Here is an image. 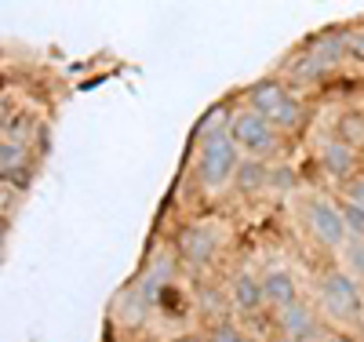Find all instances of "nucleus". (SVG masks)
<instances>
[{"label":"nucleus","instance_id":"nucleus-1","mask_svg":"<svg viewBox=\"0 0 364 342\" xmlns=\"http://www.w3.org/2000/svg\"><path fill=\"white\" fill-rule=\"evenodd\" d=\"M237 168H240V149L230 135V124H211V128L200 132L197 139V157H193V171H197V182L204 190H223L226 182L237 178Z\"/></svg>","mask_w":364,"mask_h":342},{"label":"nucleus","instance_id":"nucleus-2","mask_svg":"<svg viewBox=\"0 0 364 342\" xmlns=\"http://www.w3.org/2000/svg\"><path fill=\"white\" fill-rule=\"evenodd\" d=\"M317 306L324 317L339 321V324H360L364 317L360 288L346 269H324L317 277Z\"/></svg>","mask_w":364,"mask_h":342},{"label":"nucleus","instance_id":"nucleus-3","mask_svg":"<svg viewBox=\"0 0 364 342\" xmlns=\"http://www.w3.org/2000/svg\"><path fill=\"white\" fill-rule=\"evenodd\" d=\"M245 106L252 113H259L262 120H269L281 135L302 124V102L291 95L281 80H259V84H252L248 95H245Z\"/></svg>","mask_w":364,"mask_h":342},{"label":"nucleus","instance_id":"nucleus-4","mask_svg":"<svg viewBox=\"0 0 364 342\" xmlns=\"http://www.w3.org/2000/svg\"><path fill=\"white\" fill-rule=\"evenodd\" d=\"M230 135H233L237 149H245L252 161H262V157H277V153H281V146H284L281 132L273 128L269 120H262L259 113H252L248 106H245V109H237V113L230 117Z\"/></svg>","mask_w":364,"mask_h":342},{"label":"nucleus","instance_id":"nucleus-5","mask_svg":"<svg viewBox=\"0 0 364 342\" xmlns=\"http://www.w3.org/2000/svg\"><path fill=\"white\" fill-rule=\"evenodd\" d=\"M302 223H306V230L314 233V240L321 247H346V240H350L343 208H339V201H331V197L310 193L306 201H302Z\"/></svg>","mask_w":364,"mask_h":342},{"label":"nucleus","instance_id":"nucleus-6","mask_svg":"<svg viewBox=\"0 0 364 342\" xmlns=\"http://www.w3.org/2000/svg\"><path fill=\"white\" fill-rule=\"evenodd\" d=\"M273 324H277L281 338H291V342H321L328 331L321 328V314L310 306V302H291L284 309L273 314Z\"/></svg>","mask_w":364,"mask_h":342},{"label":"nucleus","instance_id":"nucleus-7","mask_svg":"<svg viewBox=\"0 0 364 342\" xmlns=\"http://www.w3.org/2000/svg\"><path fill=\"white\" fill-rule=\"evenodd\" d=\"M175 255L193 269H204L219 255V233L211 226H182L175 237Z\"/></svg>","mask_w":364,"mask_h":342},{"label":"nucleus","instance_id":"nucleus-8","mask_svg":"<svg viewBox=\"0 0 364 342\" xmlns=\"http://www.w3.org/2000/svg\"><path fill=\"white\" fill-rule=\"evenodd\" d=\"M226 295H230V309H233V314H240V317H259L262 309H266L262 281H259L255 273H237L233 281H230V288H226Z\"/></svg>","mask_w":364,"mask_h":342},{"label":"nucleus","instance_id":"nucleus-9","mask_svg":"<svg viewBox=\"0 0 364 342\" xmlns=\"http://www.w3.org/2000/svg\"><path fill=\"white\" fill-rule=\"evenodd\" d=\"M262 299H266V309H284L291 302H299V284H295V277L288 269H266L262 277Z\"/></svg>","mask_w":364,"mask_h":342},{"label":"nucleus","instance_id":"nucleus-10","mask_svg":"<svg viewBox=\"0 0 364 342\" xmlns=\"http://www.w3.org/2000/svg\"><path fill=\"white\" fill-rule=\"evenodd\" d=\"M321 168L328 171V175H336V178H353V171H357V149L353 146H346V142H339V139H331V142H324V149H321Z\"/></svg>","mask_w":364,"mask_h":342},{"label":"nucleus","instance_id":"nucleus-11","mask_svg":"<svg viewBox=\"0 0 364 342\" xmlns=\"http://www.w3.org/2000/svg\"><path fill=\"white\" fill-rule=\"evenodd\" d=\"M149 309H154V302H149L146 295H142V288L139 284H132V288H124L117 295V321L124 324V328H139L146 317H149Z\"/></svg>","mask_w":364,"mask_h":342},{"label":"nucleus","instance_id":"nucleus-12","mask_svg":"<svg viewBox=\"0 0 364 342\" xmlns=\"http://www.w3.org/2000/svg\"><path fill=\"white\" fill-rule=\"evenodd\" d=\"M237 190L240 193H259V190H273V168L266 161H240L237 168Z\"/></svg>","mask_w":364,"mask_h":342},{"label":"nucleus","instance_id":"nucleus-13","mask_svg":"<svg viewBox=\"0 0 364 342\" xmlns=\"http://www.w3.org/2000/svg\"><path fill=\"white\" fill-rule=\"evenodd\" d=\"M317 66L328 73V66H336V62L346 55V33H339V29H331V33H324L317 44H310V51H306Z\"/></svg>","mask_w":364,"mask_h":342},{"label":"nucleus","instance_id":"nucleus-14","mask_svg":"<svg viewBox=\"0 0 364 342\" xmlns=\"http://www.w3.org/2000/svg\"><path fill=\"white\" fill-rule=\"evenodd\" d=\"M193 306L200 309L204 317H215V324H223V321H226L223 314H226V306H230V295L200 281V284H197V292H193Z\"/></svg>","mask_w":364,"mask_h":342},{"label":"nucleus","instance_id":"nucleus-15","mask_svg":"<svg viewBox=\"0 0 364 342\" xmlns=\"http://www.w3.org/2000/svg\"><path fill=\"white\" fill-rule=\"evenodd\" d=\"M336 139L346 142V146H364V117L360 113H343L339 124H336Z\"/></svg>","mask_w":364,"mask_h":342},{"label":"nucleus","instance_id":"nucleus-16","mask_svg":"<svg viewBox=\"0 0 364 342\" xmlns=\"http://www.w3.org/2000/svg\"><path fill=\"white\" fill-rule=\"evenodd\" d=\"M343 262L353 281H364V237H350L343 247Z\"/></svg>","mask_w":364,"mask_h":342},{"label":"nucleus","instance_id":"nucleus-17","mask_svg":"<svg viewBox=\"0 0 364 342\" xmlns=\"http://www.w3.org/2000/svg\"><path fill=\"white\" fill-rule=\"evenodd\" d=\"M204 338H208V342H252V335L240 328V324H233V321L211 324V331H208Z\"/></svg>","mask_w":364,"mask_h":342},{"label":"nucleus","instance_id":"nucleus-18","mask_svg":"<svg viewBox=\"0 0 364 342\" xmlns=\"http://www.w3.org/2000/svg\"><path fill=\"white\" fill-rule=\"evenodd\" d=\"M339 208H343V219H346L350 237H364V208H357L350 201H339Z\"/></svg>","mask_w":364,"mask_h":342},{"label":"nucleus","instance_id":"nucleus-19","mask_svg":"<svg viewBox=\"0 0 364 342\" xmlns=\"http://www.w3.org/2000/svg\"><path fill=\"white\" fill-rule=\"evenodd\" d=\"M346 201L357 204V208H364V175H357V178L346 182Z\"/></svg>","mask_w":364,"mask_h":342},{"label":"nucleus","instance_id":"nucleus-20","mask_svg":"<svg viewBox=\"0 0 364 342\" xmlns=\"http://www.w3.org/2000/svg\"><path fill=\"white\" fill-rule=\"evenodd\" d=\"M346 55L357 58V62H364V29H357V33L346 37Z\"/></svg>","mask_w":364,"mask_h":342},{"label":"nucleus","instance_id":"nucleus-21","mask_svg":"<svg viewBox=\"0 0 364 342\" xmlns=\"http://www.w3.org/2000/svg\"><path fill=\"white\" fill-rule=\"evenodd\" d=\"M321 342H353V338H350V335H343V331H328Z\"/></svg>","mask_w":364,"mask_h":342},{"label":"nucleus","instance_id":"nucleus-22","mask_svg":"<svg viewBox=\"0 0 364 342\" xmlns=\"http://www.w3.org/2000/svg\"><path fill=\"white\" fill-rule=\"evenodd\" d=\"M273 342H291V338H281V335H277V338H273Z\"/></svg>","mask_w":364,"mask_h":342}]
</instances>
